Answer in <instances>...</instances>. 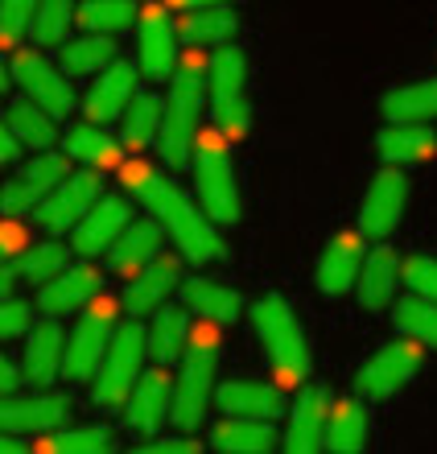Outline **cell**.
<instances>
[{"mask_svg": "<svg viewBox=\"0 0 437 454\" xmlns=\"http://www.w3.org/2000/svg\"><path fill=\"white\" fill-rule=\"evenodd\" d=\"M42 450H50V454H107L112 450V430H104V426L59 430L42 442Z\"/></svg>", "mask_w": 437, "mask_h": 454, "instance_id": "60d3db41", "label": "cell"}, {"mask_svg": "<svg viewBox=\"0 0 437 454\" xmlns=\"http://www.w3.org/2000/svg\"><path fill=\"white\" fill-rule=\"evenodd\" d=\"M376 153L388 166H421V161L437 157V132L429 124H388L379 132Z\"/></svg>", "mask_w": 437, "mask_h": 454, "instance_id": "d4e9b609", "label": "cell"}, {"mask_svg": "<svg viewBox=\"0 0 437 454\" xmlns=\"http://www.w3.org/2000/svg\"><path fill=\"white\" fill-rule=\"evenodd\" d=\"M21 368H25V384L29 388H50L66 372V335H62V326L50 314H46V323L34 326L29 339H25Z\"/></svg>", "mask_w": 437, "mask_h": 454, "instance_id": "e0dca14e", "label": "cell"}, {"mask_svg": "<svg viewBox=\"0 0 437 454\" xmlns=\"http://www.w3.org/2000/svg\"><path fill=\"white\" fill-rule=\"evenodd\" d=\"M112 62H116V46L107 42V34H87L62 46V71L66 74H99Z\"/></svg>", "mask_w": 437, "mask_h": 454, "instance_id": "e575fe53", "label": "cell"}, {"mask_svg": "<svg viewBox=\"0 0 437 454\" xmlns=\"http://www.w3.org/2000/svg\"><path fill=\"white\" fill-rule=\"evenodd\" d=\"M182 286V264L177 256H157L132 277L129 294H124V310L137 318V314H157L169 301V294Z\"/></svg>", "mask_w": 437, "mask_h": 454, "instance_id": "44dd1931", "label": "cell"}, {"mask_svg": "<svg viewBox=\"0 0 437 454\" xmlns=\"http://www.w3.org/2000/svg\"><path fill=\"white\" fill-rule=\"evenodd\" d=\"M404 207H409V178L401 174V166H388L384 174H376V182L363 194V207H359L363 236L371 239L392 236L396 223L404 219Z\"/></svg>", "mask_w": 437, "mask_h": 454, "instance_id": "8fae6325", "label": "cell"}, {"mask_svg": "<svg viewBox=\"0 0 437 454\" xmlns=\"http://www.w3.org/2000/svg\"><path fill=\"white\" fill-rule=\"evenodd\" d=\"M9 79H17V83L25 87V96L34 99V104H42L50 116H66V112L74 108V91H71L66 71H54L34 50H21V54L12 59Z\"/></svg>", "mask_w": 437, "mask_h": 454, "instance_id": "7c38bea8", "label": "cell"}, {"mask_svg": "<svg viewBox=\"0 0 437 454\" xmlns=\"http://www.w3.org/2000/svg\"><path fill=\"white\" fill-rule=\"evenodd\" d=\"M215 368H219V323H207L190 335V347L182 356V376L174 384V421L177 430H199V421L207 418L215 393Z\"/></svg>", "mask_w": 437, "mask_h": 454, "instance_id": "3957f363", "label": "cell"}, {"mask_svg": "<svg viewBox=\"0 0 437 454\" xmlns=\"http://www.w3.org/2000/svg\"><path fill=\"white\" fill-rule=\"evenodd\" d=\"M132 87H137V71H132L129 62H112L107 71H99V79L91 83V91L83 99L87 120L107 124V120L124 116L132 104Z\"/></svg>", "mask_w": 437, "mask_h": 454, "instance_id": "603a6c76", "label": "cell"}, {"mask_svg": "<svg viewBox=\"0 0 437 454\" xmlns=\"http://www.w3.org/2000/svg\"><path fill=\"white\" fill-rule=\"evenodd\" d=\"M62 145H66V157H74V161H83V166H91V169H104V166H116L120 161V145L112 141L95 120L71 129Z\"/></svg>", "mask_w": 437, "mask_h": 454, "instance_id": "836d02e7", "label": "cell"}, {"mask_svg": "<svg viewBox=\"0 0 437 454\" xmlns=\"http://www.w3.org/2000/svg\"><path fill=\"white\" fill-rule=\"evenodd\" d=\"M174 413V384L166 380V368L157 364L153 372H144L137 388L129 393L124 401V421H129L132 430L141 434H153L166 426V418Z\"/></svg>", "mask_w": 437, "mask_h": 454, "instance_id": "d6986e66", "label": "cell"}, {"mask_svg": "<svg viewBox=\"0 0 437 454\" xmlns=\"http://www.w3.org/2000/svg\"><path fill=\"white\" fill-rule=\"evenodd\" d=\"M396 281H404V264L396 261L392 248H376L363 261V273H359V301L367 310H388L392 298H396Z\"/></svg>", "mask_w": 437, "mask_h": 454, "instance_id": "4316f807", "label": "cell"}, {"mask_svg": "<svg viewBox=\"0 0 437 454\" xmlns=\"http://www.w3.org/2000/svg\"><path fill=\"white\" fill-rule=\"evenodd\" d=\"M66 413H71V401L59 393H46V388L25 396L9 393L0 405V426H4V434H50L66 421Z\"/></svg>", "mask_w": 437, "mask_h": 454, "instance_id": "5bb4252c", "label": "cell"}, {"mask_svg": "<svg viewBox=\"0 0 437 454\" xmlns=\"http://www.w3.org/2000/svg\"><path fill=\"white\" fill-rule=\"evenodd\" d=\"M161 124H166V108L153 96H132L129 112H124V145L129 149L153 145L161 137Z\"/></svg>", "mask_w": 437, "mask_h": 454, "instance_id": "d590c367", "label": "cell"}, {"mask_svg": "<svg viewBox=\"0 0 437 454\" xmlns=\"http://www.w3.org/2000/svg\"><path fill=\"white\" fill-rule=\"evenodd\" d=\"M194 182H199L202 211L215 223H239V182L227 157L223 132H199L194 141Z\"/></svg>", "mask_w": 437, "mask_h": 454, "instance_id": "5b68a950", "label": "cell"}, {"mask_svg": "<svg viewBox=\"0 0 437 454\" xmlns=\"http://www.w3.org/2000/svg\"><path fill=\"white\" fill-rule=\"evenodd\" d=\"M21 137L12 129H4V137H0V157H4V166H17V153H21Z\"/></svg>", "mask_w": 437, "mask_h": 454, "instance_id": "c3c4849f", "label": "cell"}, {"mask_svg": "<svg viewBox=\"0 0 437 454\" xmlns=\"http://www.w3.org/2000/svg\"><path fill=\"white\" fill-rule=\"evenodd\" d=\"M219 409L223 413H239V418H281L285 413V396L277 384H264V380H227L219 388Z\"/></svg>", "mask_w": 437, "mask_h": 454, "instance_id": "484cf974", "label": "cell"}, {"mask_svg": "<svg viewBox=\"0 0 437 454\" xmlns=\"http://www.w3.org/2000/svg\"><path fill=\"white\" fill-rule=\"evenodd\" d=\"M99 286H104V277L99 269L91 264H79V269H62L59 277H50L42 294H37V306L50 314V318H62V314H74V310H87L95 298H99Z\"/></svg>", "mask_w": 437, "mask_h": 454, "instance_id": "ac0fdd59", "label": "cell"}, {"mask_svg": "<svg viewBox=\"0 0 437 454\" xmlns=\"http://www.w3.org/2000/svg\"><path fill=\"white\" fill-rule=\"evenodd\" d=\"M421 347H425V343H417V339L384 343L376 356L359 368L355 388H359L363 396H392V393H401L404 384L417 376V368H421Z\"/></svg>", "mask_w": 437, "mask_h": 454, "instance_id": "9c48e42d", "label": "cell"}, {"mask_svg": "<svg viewBox=\"0 0 437 454\" xmlns=\"http://www.w3.org/2000/svg\"><path fill=\"white\" fill-rule=\"evenodd\" d=\"M112 335H116V306L104 298L91 301L87 314L74 323L71 339H66V376L71 380H91L99 364H104Z\"/></svg>", "mask_w": 437, "mask_h": 454, "instance_id": "ba28073f", "label": "cell"}, {"mask_svg": "<svg viewBox=\"0 0 437 454\" xmlns=\"http://www.w3.org/2000/svg\"><path fill=\"white\" fill-rule=\"evenodd\" d=\"M326 426H331V396L326 388H301L289 405V430H285V450L309 454L326 446Z\"/></svg>", "mask_w": 437, "mask_h": 454, "instance_id": "2e32d148", "label": "cell"}, {"mask_svg": "<svg viewBox=\"0 0 437 454\" xmlns=\"http://www.w3.org/2000/svg\"><path fill=\"white\" fill-rule=\"evenodd\" d=\"M25 380V368L17 364V359H0V388H4V396L17 393V384Z\"/></svg>", "mask_w": 437, "mask_h": 454, "instance_id": "7dc6e473", "label": "cell"}, {"mask_svg": "<svg viewBox=\"0 0 437 454\" xmlns=\"http://www.w3.org/2000/svg\"><path fill=\"white\" fill-rule=\"evenodd\" d=\"M66 264H71V252H66V244H59V239H46V244H29V248L17 256L21 281H29V286H46L50 277H59Z\"/></svg>", "mask_w": 437, "mask_h": 454, "instance_id": "74e56055", "label": "cell"}, {"mask_svg": "<svg viewBox=\"0 0 437 454\" xmlns=\"http://www.w3.org/2000/svg\"><path fill=\"white\" fill-rule=\"evenodd\" d=\"M190 335H194V331H190L186 310L161 306V310L153 314V326H149V356H153L161 368H169V364H177V359L186 356Z\"/></svg>", "mask_w": 437, "mask_h": 454, "instance_id": "f546056e", "label": "cell"}, {"mask_svg": "<svg viewBox=\"0 0 437 454\" xmlns=\"http://www.w3.org/2000/svg\"><path fill=\"white\" fill-rule=\"evenodd\" d=\"M25 331H34V306L21 298H12V294H4V310H0V335L9 339H21Z\"/></svg>", "mask_w": 437, "mask_h": 454, "instance_id": "f6af8a7d", "label": "cell"}, {"mask_svg": "<svg viewBox=\"0 0 437 454\" xmlns=\"http://www.w3.org/2000/svg\"><path fill=\"white\" fill-rule=\"evenodd\" d=\"M71 21H79V9H71V0H42L34 17V37L42 46H59L66 42Z\"/></svg>", "mask_w": 437, "mask_h": 454, "instance_id": "b9f144b4", "label": "cell"}, {"mask_svg": "<svg viewBox=\"0 0 437 454\" xmlns=\"http://www.w3.org/2000/svg\"><path fill=\"white\" fill-rule=\"evenodd\" d=\"M161 244H166L161 223H153V219H132V223L120 231L116 244H112V269L124 277H137L144 264L161 256Z\"/></svg>", "mask_w": 437, "mask_h": 454, "instance_id": "cb8c5ba5", "label": "cell"}, {"mask_svg": "<svg viewBox=\"0 0 437 454\" xmlns=\"http://www.w3.org/2000/svg\"><path fill=\"white\" fill-rule=\"evenodd\" d=\"M215 450H231V454H261L272 450L277 434L269 430L264 418H239V413H227L219 426L211 430Z\"/></svg>", "mask_w": 437, "mask_h": 454, "instance_id": "f1b7e54d", "label": "cell"}, {"mask_svg": "<svg viewBox=\"0 0 437 454\" xmlns=\"http://www.w3.org/2000/svg\"><path fill=\"white\" fill-rule=\"evenodd\" d=\"M182 298H186V310L199 314V318H207V323H236L239 310H244V301H239L236 289L219 286V281H211V277H194V281H186L182 286Z\"/></svg>", "mask_w": 437, "mask_h": 454, "instance_id": "83f0119b", "label": "cell"}, {"mask_svg": "<svg viewBox=\"0 0 437 454\" xmlns=\"http://www.w3.org/2000/svg\"><path fill=\"white\" fill-rule=\"evenodd\" d=\"M252 326L261 335L264 351H269L272 368L281 376L285 384H301L309 380V343H306V331L297 323V314L289 310L285 298H261L252 306Z\"/></svg>", "mask_w": 437, "mask_h": 454, "instance_id": "277c9868", "label": "cell"}, {"mask_svg": "<svg viewBox=\"0 0 437 454\" xmlns=\"http://www.w3.org/2000/svg\"><path fill=\"white\" fill-rule=\"evenodd\" d=\"M182 37L190 46H227L236 37V12H227L223 4L190 9L186 21H182Z\"/></svg>", "mask_w": 437, "mask_h": 454, "instance_id": "1f68e13d", "label": "cell"}, {"mask_svg": "<svg viewBox=\"0 0 437 454\" xmlns=\"http://www.w3.org/2000/svg\"><path fill=\"white\" fill-rule=\"evenodd\" d=\"M211 83V112L223 137H244L252 129V104H248V59L244 50L223 46L207 67Z\"/></svg>", "mask_w": 437, "mask_h": 454, "instance_id": "52a82bcc", "label": "cell"}, {"mask_svg": "<svg viewBox=\"0 0 437 454\" xmlns=\"http://www.w3.org/2000/svg\"><path fill=\"white\" fill-rule=\"evenodd\" d=\"M363 239L355 231H339L334 239H326V248L318 256V269H314V281L326 298H343L359 286V273H363Z\"/></svg>", "mask_w": 437, "mask_h": 454, "instance_id": "9a60e30c", "label": "cell"}, {"mask_svg": "<svg viewBox=\"0 0 437 454\" xmlns=\"http://www.w3.org/2000/svg\"><path fill=\"white\" fill-rule=\"evenodd\" d=\"M132 17H137L132 0H87L79 9V25L87 34H120L132 25Z\"/></svg>", "mask_w": 437, "mask_h": 454, "instance_id": "ab89813d", "label": "cell"}, {"mask_svg": "<svg viewBox=\"0 0 437 454\" xmlns=\"http://www.w3.org/2000/svg\"><path fill=\"white\" fill-rule=\"evenodd\" d=\"M9 129L21 137L34 153H42V149H50V145L59 141V129H54V116H50L42 104H34V99L25 96L17 99V104H9Z\"/></svg>", "mask_w": 437, "mask_h": 454, "instance_id": "d6a6232c", "label": "cell"}, {"mask_svg": "<svg viewBox=\"0 0 437 454\" xmlns=\"http://www.w3.org/2000/svg\"><path fill=\"white\" fill-rule=\"evenodd\" d=\"M404 281L413 294L437 301V256H409L404 261Z\"/></svg>", "mask_w": 437, "mask_h": 454, "instance_id": "ee69618b", "label": "cell"}, {"mask_svg": "<svg viewBox=\"0 0 437 454\" xmlns=\"http://www.w3.org/2000/svg\"><path fill=\"white\" fill-rule=\"evenodd\" d=\"M384 116L392 124H429V120H437V79H421V83L388 91L384 96Z\"/></svg>", "mask_w": 437, "mask_h": 454, "instance_id": "4dcf8cb0", "label": "cell"}, {"mask_svg": "<svg viewBox=\"0 0 437 454\" xmlns=\"http://www.w3.org/2000/svg\"><path fill=\"white\" fill-rule=\"evenodd\" d=\"M363 446H367V413L355 401L334 405L331 426H326V450L351 454V450H363Z\"/></svg>", "mask_w": 437, "mask_h": 454, "instance_id": "8d00e7d4", "label": "cell"}, {"mask_svg": "<svg viewBox=\"0 0 437 454\" xmlns=\"http://www.w3.org/2000/svg\"><path fill=\"white\" fill-rule=\"evenodd\" d=\"M129 223H132L129 203L116 199V194H104V199H99V203L79 219V227H74V252H79V256L112 252V244H116L120 231H124Z\"/></svg>", "mask_w": 437, "mask_h": 454, "instance_id": "ffe728a7", "label": "cell"}, {"mask_svg": "<svg viewBox=\"0 0 437 454\" xmlns=\"http://www.w3.org/2000/svg\"><path fill=\"white\" fill-rule=\"evenodd\" d=\"M144 356H149V331L137 323H124L116 326V335H112V343H107V356L104 364H99V372H95L91 380V401L104 409H116L129 401V393L137 388V380H141L144 372Z\"/></svg>", "mask_w": 437, "mask_h": 454, "instance_id": "8992f818", "label": "cell"}, {"mask_svg": "<svg viewBox=\"0 0 437 454\" xmlns=\"http://www.w3.org/2000/svg\"><path fill=\"white\" fill-rule=\"evenodd\" d=\"M124 186L141 199L144 211H153V219L169 231V239L182 248L186 261L211 264V261H223L227 256L223 236L215 231V219L190 203L161 169L144 166V161H132V166L124 169Z\"/></svg>", "mask_w": 437, "mask_h": 454, "instance_id": "6da1fadb", "label": "cell"}, {"mask_svg": "<svg viewBox=\"0 0 437 454\" xmlns=\"http://www.w3.org/2000/svg\"><path fill=\"white\" fill-rule=\"evenodd\" d=\"M199 442H190V438H161V442H149L144 454H194Z\"/></svg>", "mask_w": 437, "mask_h": 454, "instance_id": "bcb514c9", "label": "cell"}, {"mask_svg": "<svg viewBox=\"0 0 437 454\" xmlns=\"http://www.w3.org/2000/svg\"><path fill=\"white\" fill-rule=\"evenodd\" d=\"M174 9H211V4H231V0H169Z\"/></svg>", "mask_w": 437, "mask_h": 454, "instance_id": "681fc988", "label": "cell"}, {"mask_svg": "<svg viewBox=\"0 0 437 454\" xmlns=\"http://www.w3.org/2000/svg\"><path fill=\"white\" fill-rule=\"evenodd\" d=\"M396 326H401L409 339L425 343L437 351V301L433 298H404L396 301Z\"/></svg>", "mask_w": 437, "mask_h": 454, "instance_id": "f35d334b", "label": "cell"}, {"mask_svg": "<svg viewBox=\"0 0 437 454\" xmlns=\"http://www.w3.org/2000/svg\"><path fill=\"white\" fill-rule=\"evenodd\" d=\"M37 4L42 0H0V29H4V42L17 46L25 29H34Z\"/></svg>", "mask_w": 437, "mask_h": 454, "instance_id": "7bdbcfd3", "label": "cell"}, {"mask_svg": "<svg viewBox=\"0 0 437 454\" xmlns=\"http://www.w3.org/2000/svg\"><path fill=\"white\" fill-rule=\"evenodd\" d=\"M99 199H104V194H99V178H95L91 169H87V174H71L59 191H50L46 199L37 203L34 219L46 227V231L59 236V231H66V227H79V219H83Z\"/></svg>", "mask_w": 437, "mask_h": 454, "instance_id": "4fadbf2b", "label": "cell"}, {"mask_svg": "<svg viewBox=\"0 0 437 454\" xmlns=\"http://www.w3.org/2000/svg\"><path fill=\"white\" fill-rule=\"evenodd\" d=\"M66 178H71V174H66V157L42 149L29 166H21L9 178V186H4V215L17 219V215H25V211H34V207L42 203L50 191H59Z\"/></svg>", "mask_w": 437, "mask_h": 454, "instance_id": "30bf717a", "label": "cell"}, {"mask_svg": "<svg viewBox=\"0 0 437 454\" xmlns=\"http://www.w3.org/2000/svg\"><path fill=\"white\" fill-rule=\"evenodd\" d=\"M207 71L199 67V59H186L174 71L166 99V124L157 137V149L166 157V166H186L194 161V141H199V112H202V91H207Z\"/></svg>", "mask_w": 437, "mask_h": 454, "instance_id": "7a4b0ae2", "label": "cell"}, {"mask_svg": "<svg viewBox=\"0 0 437 454\" xmlns=\"http://www.w3.org/2000/svg\"><path fill=\"white\" fill-rule=\"evenodd\" d=\"M137 42H141V67L153 79H166L177 71V29L169 25L166 9H144L137 21Z\"/></svg>", "mask_w": 437, "mask_h": 454, "instance_id": "7402d4cb", "label": "cell"}]
</instances>
